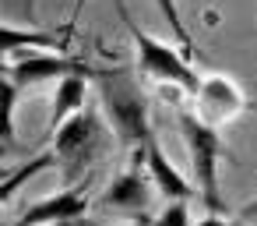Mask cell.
Returning <instances> with one entry per match:
<instances>
[{
    "label": "cell",
    "instance_id": "cell-16",
    "mask_svg": "<svg viewBox=\"0 0 257 226\" xmlns=\"http://www.w3.org/2000/svg\"><path fill=\"white\" fill-rule=\"evenodd\" d=\"M197 226H239V222H232V219H225V215H215V212H208Z\"/></svg>",
    "mask_w": 257,
    "mask_h": 226
},
{
    "label": "cell",
    "instance_id": "cell-18",
    "mask_svg": "<svg viewBox=\"0 0 257 226\" xmlns=\"http://www.w3.org/2000/svg\"><path fill=\"white\" fill-rule=\"evenodd\" d=\"M85 4H88V0H74L71 18H67V32H74V25H78V18H81V11H85Z\"/></svg>",
    "mask_w": 257,
    "mask_h": 226
},
{
    "label": "cell",
    "instance_id": "cell-12",
    "mask_svg": "<svg viewBox=\"0 0 257 226\" xmlns=\"http://www.w3.org/2000/svg\"><path fill=\"white\" fill-rule=\"evenodd\" d=\"M43 170H57V152L53 148H43V152H36L29 163H22V166H15L11 173H8V180H4V187H0V194H4V201H11L15 198V191L25 184V180H32V177H39Z\"/></svg>",
    "mask_w": 257,
    "mask_h": 226
},
{
    "label": "cell",
    "instance_id": "cell-14",
    "mask_svg": "<svg viewBox=\"0 0 257 226\" xmlns=\"http://www.w3.org/2000/svg\"><path fill=\"white\" fill-rule=\"evenodd\" d=\"M18 85L11 78H4V145L8 152L18 148V131H15V110H18Z\"/></svg>",
    "mask_w": 257,
    "mask_h": 226
},
{
    "label": "cell",
    "instance_id": "cell-5",
    "mask_svg": "<svg viewBox=\"0 0 257 226\" xmlns=\"http://www.w3.org/2000/svg\"><path fill=\"white\" fill-rule=\"evenodd\" d=\"M71 74H88L92 82L99 78V67L88 60H78L71 53H53V50H32L22 53L15 60L4 64V78H11L18 89H36V85H50V82H64Z\"/></svg>",
    "mask_w": 257,
    "mask_h": 226
},
{
    "label": "cell",
    "instance_id": "cell-15",
    "mask_svg": "<svg viewBox=\"0 0 257 226\" xmlns=\"http://www.w3.org/2000/svg\"><path fill=\"white\" fill-rule=\"evenodd\" d=\"M155 226H190V201H187V198L169 201V205L155 215Z\"/></svg>",
    "mask_w": 257,
    "mask_h": 226
},
{
    "label": "cell",
    "instance_id": "cell-8",
    "mask_svg": "<svg viewBox=\"0 0 257 226\" xmlns=\"http://www.w3.org/2000/svg\"><path fill=\"white\" fill-rule=\"evenodd\" d=\"M88 191H92V177L81 184H64L57 194H46L36 205H29L11 226H53L64 219H78L88 212Z\"/></svg>",
    "mask_w": 257,
    "mask_h": 226
},
{
    "label": "cell",
    "instance_id": "cell-13",
    "mask_svg": "<svg viewBox=\"0 0 257 226\" xmlns=\"http://www.w3.org/2000/svg\"><path fill=\"white\" fill-rule=\"evenodd\" d=\"M155 8H159V15L169 22V29H173V36H176V43H180V50H183L187 57H194V53H197V43H194L187 22H183V15H180V4H176V0H155Z\"/></svg>",
    "mask_w": 257,
    "mask_h": 226
},
{
    "label": "cell",
    "instance_id": "cell-3",
    "mask_svg": "<svg viewBox=\"0 0 257 226\" xmlns=\"http://www.w3.org/2000/svg\"><path fill=\"white\" fill-rule=\"evenodd\" d=\"M116 15H120L127 36L134 43V67L141 71V78H152V82H162V85H176V89L197 96V89H201L204 78L197 74V67L190 64V57L183 50L169 46V43H159L145 29H138L123 0H116Z\"/></svg>",
    "mask_w": 257,
    "mask_h": 226
},
{
    "label": "cell",
    "instance_id": "cell-9",
    "mask_svg": "<svg viewBox=\"0 0 257 226\" xmlns=\"http://www.w3.org/2000/svg\"><path fill=\"white\" fill-rule=\"evenodd\" d=\"M145 166H148V173H152V180H155V191L162 194V198H169V201H176V198H197V187H194V180H187L176 166H173V159L162 152V145H159V138L145 148Z\"/></svg>",
    "mask_w": 257,
    "mask_h": 226
},
{
    "label": "cell",
    "instance_id": "cell-1",
    "mask_svg": "<svg viewBox=\"0 0 257 226\" xmlns=\"http://www.w3.org/2000/svg\"><path fill=\"white\" fill-rule=\"evenodd\" d=\"M95 89H99V106H102L109 127L116 131L120 145L138 152V148H148L159 138L155 127H152V106H148V96L141 89V71L138 67H127V64L99 67Z\"/></svg>",
    "mask_w": 257,
    "mask_h": 226
},
{
    "label": "cell",
    "instance_id": "cell-6",
    "mask_svg": "<svg viewBox=\"0 0 257 226\" xmlns=\"http://www.w3.org/2000/svg\"><path fill=\"white\" fill-rule=\"evenodd\" d=\"M152 194H159V191H155V180H152V173L145 166V148H138V152H131V166L95 201L106 212H123L131 219H141L152 208Z\"/></svg>",
    "mask_w": 257,
    "mask_h": 226
},
{
    "label": "cell",
    "instance_id": "cell-11",
    "mask_svg": "<svg viewBox=\"0 0 257 226\" xmlns=\"http://www.w3.org/2000/svg\"><path fill=\"white\" fill-rule=\"evenodd\" d=\"M88 74H71V78H64L60 85H57V96H53V113H50V134L64 124V120H71L78 110H85L88 106Z\"/></svg>",
    "mask_w": 257,
    "mask_h": 226
},
{
    "label": "cell",
    "instance_id": "cell-4",
    "mask_svg": "<svg viewBox=\"0 0 257 226\" xmlns=\"http://www.w3.org/2000/svg\"><path fill=\"white\" fill-rule=\"evenodd\" d=\"M180 134L187 141V156H190V180L197 187V198L208 212L225 215V201H222V184H218V163L225 156L222 134L218 127L204 124L194 110H180Z\"/></svg>",
    "mask_w": 257,
    "mask_h": 226
},
{
    "label": "cell",
    "instance_id": "cell-20",
    "mask_svg": "<svg viewBox=\"0 0 257 226\" xmlns=\"http://www.w3.org/2000/svg\"><path fill=\"white\" fill-rule=\"evenodd\" d=\"M127 226H155V219H148V215H141V219H131Z\"/></svg>",
    "mask_w": 257,
    "mask_h": 226
},
{
    "label": "cell",
    "instance_id": "cell-2",
    "mask_svg": "<svg viewBox=\"0 0 257 226\" xmlns=\"http://www.w3.org/2000/svg\"><path fill=\"white\" fill-rule=\"evenodd\" d=\"M113 141H116V131L109 127L106 113H99L92 106H85L71 120H64L50 141V148L57 152V170L64 173V184L88 180L95 163L113 148Z\"/></svg>",
    "mask_w": 257,
    "mask_h": 226
},
{
    "label": "cell",
    "instance_id": "cell-17",
    "mask_svg": "<svg viewBox=\"0 0 257 226\" xmlns=\"http://www.w3.org/2000/svg\"><path fill=\"white\" fill-rule=\"evenodd\" d=\"M239 219H243V222H257V198H250V201L239 208Z\"/></svg>",
    "mask_w": 257,
    "mask_h": 226
},
{
    "label": "cell",
    "instance_id": "cell-10",
    "mask_svg": "<svg viewBox=\"0 0 257 226\" xmlns=\"http://www.w3.org/2000/svg\"><path fill=\"white\" fill-rule=\"evenodd\" d=\"M0 36H4V53H8V60H15V57H22V53H32V50L67 53V39H64V36H50V32H39V29L4 25V29H0Z\"/></svg>",
    "mask_w": 257,
    "mask_h": 226
},
{
    "label": "cell",
    "instance_id": "cell-19",
    "mask_svg": "<svg viewBox=\"0 0 257 226\" xmlns=\"http://www.w3.org/2000/svg\"><path fill=\"white\" fill-rule=\"evenodd\" d=\"M53 226H95L88 215H78V219H64V222H53Z\"/></svg>",
    "mask_w": 257,
    "mask_h": 226
},
{
    "label": "cell",
    "instance_id": "cell-7",
    "mask_svg": "<svg viewBox=\"0 0 257 226\" xmlns=\"http://www.w3.org/2000/svg\"><path fill=\"white\" fill-rule=\"evenodd\" d=\"M194 113L204 120V124H211V127H225V124H232L243 110H246V96H243V89L232 82V78H225V74H208L204 82H201V89H197V96H194Z\"/></svg>",
    "mask_w": 257,
    "mask_h": 226
}]
</instances>
